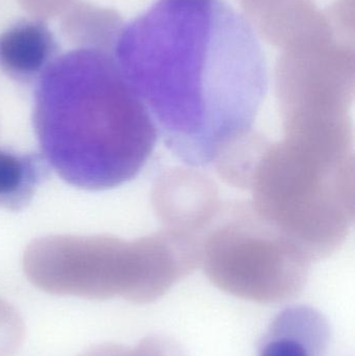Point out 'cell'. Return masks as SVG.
I'll list each match as a JSON object with an SVG mask.
<instances>
[{
  "instance_id": "1",
  "label": "cell",
  "mask_w": 355,
  "mask_h": 356,
  "mask_svg": "<svg viewBox=\"0 0 355 356\" xmlns=\"http://www.w3.org/2000/svg\"><path fill=\"white\" fill-rule=\"evenodd\" d=\"M114 56L168 149L193 168L251 133L268 88L256 31L224 0H158L123 26Z\"/></svg>"
},
{
  "instance_id": "2",
  "label": "cell",
  "mask_w": 355,
  "mask_h": 356,
  "mask_svg": "<svg viewBox=\"0 0 355 356\" xmlns=\"http://www.w3.org/2000/svg\"><path fill=\"white\" fill-rule=\"evenodd\" d=\"M35 86L41 154L62 179L104 191L139 175L158 131L114 52L75 48L58 56Z\"/></svg>"
},
{
  "instance_id": "3",
  "label": "cell",
  "mask_w": 355,
  "mask_h": 356,
  "mask_svg": "<svg viewBox=\"0 0 355 356\" xmlns=\"http://www.w3.org/2000/svg\"><path fill=\"white\" fill-rule=\"evenodd\" d=\"M283 129L254 168L250 203L319 261L338 250L354 224V127L304 120Z\"/></svg>"
},
{
  "instance_id": "4",
  "label": "cell",
  "mask_w": 355,
  "mask_h": 356,
  "mask_svg": "<svg viewBox=\"0 0 355 356\" xmlns=\"http://www.w3.org/2000/svg\"><path fill=\"white\" fill-rule=\"evenodd\" d=\"M200 265L197 243L163 228L135 241L53 236L25 251V274L42 291L89 299L149 303Z\"/></svg>"
},
{
  "instance_id": "5",
  "label": "cell",
  "mask_w": 355,
  "mask_h": 356,
  "mask_svg": "<svg viewBox=\"0 0 355 356\" xmlns=\"http://www.w3.org/2000/svg\"><path fill=\"white\" fill-rule=\"evenodd\" d=\"M312 261L250 202L222 204L200 244V265L208 280L254 302H281L299 294Z\"/></svg>"
},
{
  "instance_id": "6",
  "label": "cell",
  "mask_w": 355,
  "mask_h": 356,
  "mask_svg": "<svg viewBox=\"0 0 355 356\" xmlns=\"http://www.w3.org/2000/svg\"><path fill=\"white\" fill-rule=\"evenodd\" d=\"M152 204L163 228L201 243L222 202L216 184L194 169H172L158 177Z\"/></svg>"
},
{
  "instance_id": "7",
  "label": "cell",
  "mask_w": 355,
  "mask_h": 356,
  "mask_svg": "<svg viewBox=\"0 0 355 356\" xmlns=\"http://www.w3.org/2000/svg\"><path fill=\"white\" fill-rule=\"evenodd\" d=\"M58 52L56 35L41 19H19L0 33V70L19 85H35Z\"/></svg>"
},
{
  "instance_id": "8",
  "label": "cell",
  "mask_w": 355,
  "mask_h": 356,
  "mask_svg": "<svg viewBox=\"0 0 355 356\" xmlns=\"http://www.w3.org/2000/svg\"><path fill=\"white\" fill-rule=\"evenodd\" d=\"M256 33L275 47L283 48L318 29L327 13L314 0H239Z\"/></svg>"
},
{
  "instance_id": "9",
  "label": "cell",
  "mask_w": 355,
  "mask_h": 356,
  "mask_svg": "<svg viewBox=\"0 0 355 356\" xmlns=\"http://www.w3.org/2000/svg\"><path fill=\"white\" fill-rule=\"evenodd\" d=\"M331 341L327 320L312 307H288L273 320L258 356H324Z\"/></svg>"
},
{
  "instance_id": "10",
  "label": "cell",
  "mask_w": 355,
  "mask_h": 356,
  "mask_svg": "<svg viewBox=\"0 0 355 356\" xmlns=\"http://www.w3.org/2000/svg\"><path fill=\"white\" fill-rule=\"evenodd\" d=\"M60 16V31L65 39L83 49L114 52L124 26L117 10L83 0H74Z\"/></svg>"
},
{
  "instance_id": "11",
  "label": "cell",
  "mask_w": 355,
  "mask_h": 356,
  "mask_svg": "<svg viewBox=\"0 0 355 356\" xmlns=\"http://www.w3.org/2000/svg\"><path fill=\"white\" fill-rule=\"evenodd\" d=\"M49 169L42 154L0 147V207L19 211L26 207Z\"/></svg>"
},
{
  "instance_id": "12",
  "label": "cell",
  "mask_w": 355,
  "mask_h": 356,
  "mask_svg": "<svg viewBox=\"0 0 355 356\" xmlns=\"http://www.w3.org/2000/svg\"><path fill=\"white\" fill-rule=\"evenodd\" d=\"M24 323L18 312L0 298V356H14L24 340Z\"/></svg>"
},
{
  "instance_id": "13",
  "label": "cell",
  "mask_w": 355,
  "mask_h": 356,
  "mask_svg": "<svg viewBox=\"0 0 355 356\" xmlns=\"http://www.w3.org/2000/svg\"><path fill=\"white\" fill-rule=\"evenodd\" d=\"M18 2L29 16L45 21L60 16L74 0H18Z\"/></svg>"
}]
</instances>
